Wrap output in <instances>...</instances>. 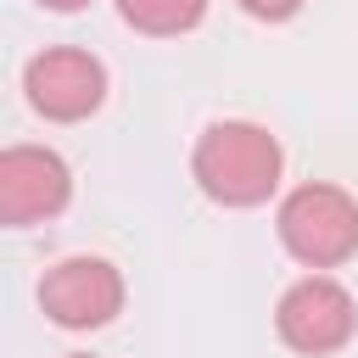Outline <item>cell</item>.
Listing matches in <instances>:
<instances>
[{
  "mask_svg": "<svg viewBox=\"0 0 358 358\" xmlns=\"http://www.w3.org/2000/svg\"><path fill=\"white\" fill-rule=\"evenodd\" d=\"M274 229L302 268H341L347 257H358V201L330 179L296 185L280 201Z\"/></svg>",
  "mask_w": 358,
  "mask_h": 358,
  "instance_id": "2",
  "label": "cell"
},
{
  "mask_svg": "<svg viewBox=\"0 0 358 358\" xmlns=\"http://www.w3.org/2000/svg\"><path fill=\"white\" fill-rule=\"evenodd\" d=\"M39 308L62 330H101L123 313V274L106 257H90V252L62 257L39 280Z\"/></svg>",
  "mask_w": 358,
  "mask_h": 358,
  "instance_id": "5",
  "label": "cell"
},
{
  "mask_svg": "<svg viewBox=\"0 0 358 358\" xmlns=\"http://www.w3.org/2000/svg\"><path fill=\"white\" fill-rule=\"evenodd\" d=\"M22 90L45 123H84L106 101V62L78 45H50L22 67Z\"/></svg>",
  "mask_w": 358,
  "mask_h": 358,
  "instance_id": "4",
  "label": "cell"
},
{
  "mask_svg": "<svg viewBox=\"0 0 358 358\" xmlns=\"http://www.w3.org/2000/svg\"><path fill=\"white\" fill-rule=\"evenodd\" d=\"M73 201V168L50 145H6L0 151V224L28 229L50 224Z\"/></svg>",
  "mask_w": 358,
  "mask_h": 358,
  "instance_id": "6",
  "label": "cell"
},
{
  "mask_svg": "<svg viewBox=\"0 0 358 358\" xmlns=\"http://www.w3.org/2000/svg\"><path fill=\"white\" fill-rule=\"evenodd\" d=\"M246 17H257V22H291L308 0H235Z\"/></svg>",
  "mask_w": 358,
  "mask_h": 358,
  "instance_id": "8",
  "label": "cell"
},
{
  "mask_svg": "<svg viewBox=\"0 0 358 358\" xmlns=\"http://www.w3.org/2000/svg\"><path fill=\"white\" fill-rule=\"evenodd\" d=\"M274 330H280V341H285L291 352H302V358H330V352H341V347L352 341V330H358V302H352V291H347L336 274L313 268V274H302L296 285H285V296H280V308H274Z\"/></svg>",
  "mask_w": 358,
  "mask_h": 358,
  "instance_id": "3",
  "label": "cell"
},
{
  "mask_svg": "<svg viewBox=\"0 0 358 358\" xmlns=\"http://www.w3.org/2000/svg\"><path fill=\"white\" fill-rule=\"evenodd\" d=\"M117 17L145 39H179L207 17V0H117Z\"/></svg>",
  "mask_w": 358,
  "mask_h": 358,
  "instance_id": "7",
  "label": "cell"
},
{
  "mask_svg": "<svg viewBox=\"0 0 358 358\" xmlns=\"http://www.w3.org/2000/svg\"><path fill=\"white\" fill-rule=\"evenodd\" d=\"M280 173H285L280 140L263 123H246V117L207 123L196 151H190V179L218 207H263L280 190Z\"/></svg>",
  "mask_w": 358,
  "mask_h": 358,
  "instance_id": "1",
  "label": "cell"
},
{
  "mask_svg": "<svg viewBox=\"0 0 358 358\" xmlns=\"http://www.w3.org/2000/svg\"><path fill=\"white\" fill-rule=\"evenodd\" d=\"M39 6H45V11H84L90 0H39Z\"/></svg>",
  "mask_w": 358,
  "mask_h": 358,
  "instance_id": "9",
  "label": "cell"
},
{
  "mask_svg": "<svg viewBox=\"0 0 358 358\" xmlns=\"http://www.w3.org/2000/svg\"><path fill=\"white\" fill-rule=\"evenodd\" d=\"M67 358H95V352H67Z\"/></svg>",
  "mask_w": 358,
  "mask_h": 358,
  "instance_id": "10",
  "label": "cell"
}]
</instances>
